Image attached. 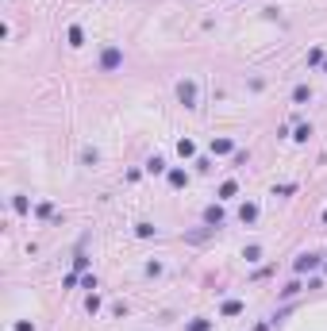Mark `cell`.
<instances>
[{"mask_svg":"<svg viewBox=\"0 0 327 331\" xmlns=\"http://www.w3.org/2000/svg\"><path fill=\"white\" fill-rule=\"evenodd\" d=\"M243 258H246V262H258V258H262V246H246V250H243Z\"/></svg>","mask_w":327,"mask_h":331,"instance_id":"d6986e66","label":"cell"},{"mask_svg":"<svg viewBox=\"0 0 327 331\" xmlns=\"http://www.w3.org/2000/svg\"><path fill=\"white\" fill-rule=\"evenodd\" d=\"M123 66V50L119 46H108L104 54H100V73H112V70H119Z\"/></svg>","mask_w":327,"mask_h":331,"instance_id":"7a4b0ae2","label":"cell"},{"mask_svg":"<svg viewBox=\"0 0 327 331\" xmlns=\"http://www.w3.org/2000/svg\"><path fill=\"white\" fill-rule=\"evenodd\" d=\"M212 154H235V143H231V139H212Z\"/></svg>","mask_w":327,"mask_h":331,"instance_id":"5b68a950","label":"cell"},{"mask_svg":"<svg viewBox=\"0 0 327 331\" xmlns=\"http://www.w3.org/2000/svg\"><path fill=\"white\" fill-rule=\"evenodd\" d=\"M177 101L185 104V108H196V81H177Z\"/></svg>","mask_w":327,"mask_h":331,"instance_id":"3957f363","label":"cell"},{"mask_svg":"<svg viewBox=\"0 0 327 331\" xmlns=\"http://www.w3.org/2000/svg\"><path fill=\"white\" fill-rule=\"evenodd\" d=\"M177 154H181V158H193V154H196V146L189 143V139H181V143H177Z\"/></svg>","mask_w":327,"mask_h":331,"instance_id":"2e32d148","label":"cell"},{"mask_svg":"<svg viewBox=\"0 0 327 331\" xmlns=\"http://www.w3.org/2000/svg\"><path fill=\"white\" fill-rule=\"evenodd\" d=\"M243 308H246V304H243V301H223L220 316H243Z\"/></svg>","mask_w":327,"mask_h":331,"instance_id":"52a82bcc","label":"cell"},{"mask_svg":"<svg viewBox=\"0 0 327 331\" xmlns=\"http://www.w3.org/2000/svg\"><path fill=\"white\" fill-rule=\"evenodd\" d=\"M169 185L185 189V185H189V173H185V170H169Z\"/></svg>","mask_w":327,"mask_h":331,"instance_id":"30bf717a","label":"cell"},{"mask_svg":"<svg viewBox=\"0 0 327 331\" xmlns=\"http://www.w3.org/2000/svg\"><path fill=\"white\" fill-rule=\"evenodd\" d=\"M50 212H54V208H50V204H46V201L39 204V208H35V216H39V220H46V216H50Z\"/></svg>","mask_w":327,"mask_h":331,"instance_id":"7402d4cb","label":"cell"},{"mask_svg":"<svg viewBox=\"0 0 327 331\" xmlns=\"http://www.w3.org/2000/svg\"><path fill=\"white\" fill-rule=\"evenodd\" d=\"M12 208H15V212H19V216H27V212H31L27 197H12Z\"/></svg>","mask_w":327,"mask_h":331,"instance_id":"e0dca14e","label":"cell"},{"mask_svg":"<svg viewBox=\"0 0 327 331\" xmlns=\"http://www.w3.org/2000/svg\"><path fill=\"white\" fill-rule=\"evenodd\" d=\"M66 39H70V46H81V43H85V31H81V27L74 23V27L66 31Z\"/></svg>","mask_w":327,"mask_h":331,"instance_id":"7c38bea8","label":"cell"},{"mask_svg":"<svg viewBox=\"0 0 327 331\" xmlns=\"http://www.w3.org/2000/svg\"><path fill=\"white\" fill-rule=\"evenodd\" d=\"M15 331H35V324L31 320H15Z\"/></svg>","mask_w":327,"mask_h":331,"instance_id":"603a6c76","label":"cell"},{"mask_svg":"<svg viewBox=\"0 0 327 331\" xmlns=\"http://www.w3.org/2000/svg\"><path fill=\"white\" fill-rule=\"evenodd\" d=\"M235 193H239V185H235V181H223V185H220V201H231Z\"/></svg>","mask_w":327,"mask_h":331,"instance_id":"5bb4252c","label":"cell"},{"mask_svg":"<svg viewBox=\"0 0 327 331\" xmlns=\"http://www.w3.org/2000/svg\"><path fill=\"white\" fill-rule=\"evenodd\" d=\"M96 308H100V297H96V293H89V301H85V312H96Z\"/></svg>","mask_w":327,"mask_h":331,"instance_id":"44dd1931","label":"cell"},{"mask_svg":"<svg viewBox=\"0 0 327 331\" xmlns=\"http://www.w3.org/2000/svg\"><path fill=\"white\" fill-rule=\"evenodd\" d=\"M320 266H324V254L308 250V254H297V262H293V274H308V270H320Z\"/></svg>","mask_w":327,"mask_h":331,"instance_id":"6da1fadb","label":"cell"},{"mask_svg":"<svg viewBox=\"0 0 327 331\" xmlns=\"http://www.w3.org/2000/svg\"><path fill=\"white\" fill-rule=\"evenodd\" d=\"M324 70H327V62H324Z\"/></svg>","mask_w":327,"mask_h":331,"instance_id":"484cf974","label":"cell"},{"mask_svg":"<svg viewBox=\"0 0 327 331\" xmlns=\"http://www.w3.org/2000/svg\"><path fill=\"white\" fill-rule=\"evenodd\" d=\"M308 135H312V127H308V123H300V127H297V135H293V139H297V143H308Z\"/></svg>","mask_w":327,"mask_h":331,"instance_id":"ffe728a7","label":"cell"},{"mask_svg":"<svg viewBox=\"0 0 327 331\" xmlns=\"http://www.w3.org/2000/svg\"><path fill=\"white\" fill-rule=\"evenodd\" d=\"M147 173H165V158H158V154H154V158L147 162Z\"/></svg>","mask_w":327,"mask_h":331,"instance_id":"9a60e30c","label":"cell"},{"mask_svg":"<svg viewBox=\"0 0 327 331\" xmlns=\"http://www.w3.org/2000/svg\"><path fill=\"white\" fill-rule=\"evenodd\" d=\"M135 235H139V239H150V235H158V231H154V223L143 220V223H135Z\"/></svg>","mask_w":327,"mask_h":331,"instance_id":"4fadbf2b","label":"cell"},{"mask_svg":"<svg viewBox=\"0 0 327 331\" xmlns=\"http://www.w3.org/2000/svg\"><path fill=\"white\" fill-rule=\"evenodd\" d=\"M239 220H243V223H254V220H258V204L246 201L243 208H239Z\"/></svg>","mask_w":327,"mask_h":331,"instance_id":"8992f818","label":"cell"},{"mask_svg":"<svg viewBox=\"0 0 327 331\" xmlns=\"http://www.w3.org/2000/svg\"><path fill=\"white\" fill-rule=\"evenodd\" d=\"M327 58H324V50H320V46H316V50H308V66H324Z\"/></svg>","mask_w":327,"mask_h":331,"instance_id":"ac0fdd59","label":"cell"},{"mask_svg":"<svg viewBox=\"0 0 327 331\" xmlns=\"http://www.w3.org/2000/svg\"><path fill=\"white\" fill-rule=\"evenodd\" d=\"M308 101H312V89H308V85L293 89V104H308Z\"/></svg>","mask_w":327,"mask_h":331,"instance_id":"9c48e42d","label":"cell"},{"mask_svg":"<svg viewBox=\"0 0 327 331\" xmlns=\"http://www.w3.org/2000/svg\"><path fill=\"white\" fill-rule=\"evenodd\" d=\"M324 270H327V266H324Z\"/></svg>","mask_w":327,"mask_h":331,"instance_id":"4316f807","label":"cell"},{"mask_svg":"<svg viewBox=\"0 0 327 331\" xmlns=\"http://www.w3.org/2000/svg\"><path fill=\"white\" fill-rule=\"evenodd\" d=\"M185 331H212V320L196 316V320H189V324H185Z\"/></svg>","mask_w":327,"mask_h":331,"instance_id":"8fae6325","label":"cell"},{"mask_svg":"<svg viewBox=\"0 0 327 331\" xmlns=\"http://www.w3.org/2000/svg\"><path fill=\"white\" fill-rule=\"evenodd\" d=\"M324 223H327V208H324Z\"/></svg>","mask_w":327,"mask_h":331,"instance_id":"d4e9b609","label":"cell"},{"mask_svg":"<svg viewBox=\"0 0 327 331\" xmlns=\"http://www.w3.org/2000/svg\"><path fill=\"white\" fill-rule=\"evenodd\" d=\"M216 231H220V227H200V231H189L185 239H189V243H204V239H208V235H216Z\"/></svg>","mask_w":327,"mask_h":331,"instance_id":"ba28073f","label":"cell"},{"mask_svg":"<svg viewBox=\"0 0 327 331\" xmlns=\"http://www.w3.org/2000/svg\"><path fill=\"white\" fill-rule=\"evenodd\" d=\"M254 331H269V324H258V328H254Z\"/></svg>","mask_w":327,"mask_h":331,"instance_id":"cb8c5ba5","label":"cell"},{"mask_svg":"<svg viewBox=\"0 0 327 331\" xmlns=\"http://www.w3.org/2000/svg\"><path fill=\"white\" fill-rule=\"evenodd\" d=\"M204 223H208V227H223V208H220V204L204 208Z\"/></svg>","mask_w":327,"mask_h":331,"instance_id":"277c9868","label":"cell"}]
</instances>
